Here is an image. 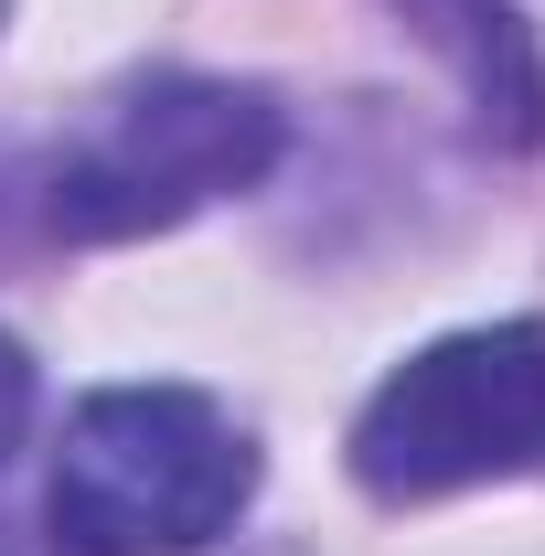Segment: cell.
I'll return each instance as SVG.
<instances>
[{
    "label": "cell",
    "mask_w": 545,
    "mask_h": 556,
    "mask_svg": "<svg viewBox=\"0 0 545 556\" xmlns=\"http://www.w3.org/2000/svg\"><path fill=\"white\" fill-rule=\"evenodd\" d=\"M257 503V439L193 386H107L65 417L43 525L65 556H204Z\"/></svg>",
    "instance_id": "obj_1"
},
{
    "label": "cell",
    "mask_w": 545,
    "mask_h": 556,
    "mask_svg": "<svg viewBox=\"0 0 545 556\" xmlns=\"http://www.w3.org/2000/svg\"><path fill=\"white\" fill-rule=\"evenodd\" d=\"M278 97L236 86V75H139L118 86L86 129L54 150L43 172V225L75 247H118V236H161L182 214L257 193L278 172Z\"/></svg>",
    "instance_id": "obj_2"
},
{
    "label": "cell",
    "mask_w": 545,
    "mask_h": 556,
    "mask_svg": "<svg viewBox=\"0 0 545 556\" xmlns=\"http://www.w3.org/2000/svg\"><path fill=\"white\" fill-rule=\"evenodd\" d=\"M545 460V321H481L407 353L353 417V482L375 503H439Z\"/></svg>",
    "instance_id": "obj_3"
},
{
    "label": "cell",
    "mask_w": 545,
    "mask_h": 556,
    "mask_svg": "<svg viewBox=\"0 0 545 556\" xmlns=\"http://www.w3.org/2000/svg\"><path fill=\"white\" fill-rule=\"evenodd\" d=\"M417 22V43H439L460 86H471L481 129H514V139H545V65L514 22V0H396Z\"/></svg>",
    "instance_id": "obj_4"
},
{
    "label": "cell",
    "mask_w": 545,
    "mask_h": 556,
    "mask_svg": "<svg viewBox=\"0 0 545 556\" xmlns=\"http://www.w3.org/2000/svg\"><path fill=\"white\" fill-rule=\"evenodd\" d=\"M22 428H33V353L0 332V460L22 450Z\"/></svg>",
    "instance_id": "obj_5"
}]
</instances>
